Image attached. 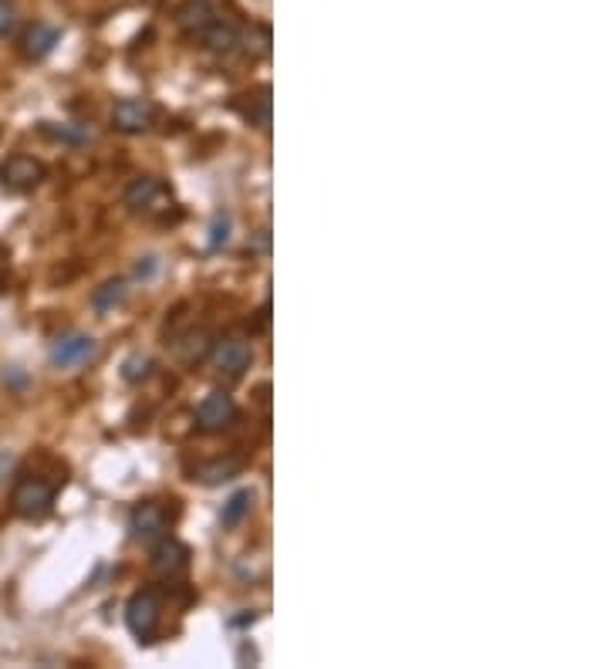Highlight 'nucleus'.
Returning a JSON list of instances; mask_svg holds the SVG:
<instances>
[{
	"mask_svg": "<svg viewBox=\"0 0 608 669\" xmlns=\"http://www.w3.org/2000/svg\"><path fill=\"white\" fill-rule=\"evenodd\" d=\"M55 497H58V487L51 484V480L21 477L11 494V507L17 517H24V521H41V517H48L55 511Z\"/></svg>",
	"mask_w": 608,
	"mask_h": 669,
	"instance_id": "1",
	"label": "nucleus"
},
{
	"mask_svg": "<svg viewBox=\"0 0 608 669\" xmlns=\"http://www.w3.org/2000/svg\"><path fill=\"white\" fill-rule=\"evenodd\" d=\"M159 622H163V595L159 588H142L125 605V626L139 642H152L159 632Z\"/></svg>",
	"mask_w": 608,
	"mask_h": 669,
	"instance_id": "2",
	"label": "nucleus"
},
{
	"mask_svg": "<svg viewBox=\"0 0 608 669\" xmlns=\"http://www.w3.org/2000/svg\"><path fill=\"white\" fill-rule=\"evenodd\" d=\"M44 176H48L44 163L24 153L7 156L4 163H0V186H4L7 193H31L34 186H41Z\"/></svg>",
	"mask_w": 608,
	"mask_h": 669,
	"instance_id": "3",
	"label": "nucleus"
},
{
	"mask_svg": "<svg viewBox=\"0 0 608 669\" xmlns=\"http://www.w3.org/2000/svg\"><path fill=\"white\" fill-rule=\"evenodd\" d=\"M129 534H132V541H139V544H156L159 538H166L169 534L166 507L156 501L136 504L129 514Z\"/></svg>",
	"mask_w": 608,
	"mask_h": 669,
	"instance_id": "4",
	"label": "nucleus"
},
{
	"mask_svg": "<svg viewBox=\"0 0 608 669\" xmlns=\"http://www.w3.org/2000/svg\"><path fill=\"white\" fill-rule=\"evenodd\" d=\"M237 419V403L230 392L213 389L200 406H196V430L203 433H223L227 426H234Z\"/></svg>",
	"mask_w": 608,
	"mask_h": 669,
	"instance_id": "5",
	"label": "nucleus"
},
{
	"mask_svg": "<svg viewBox=\"0 0 608 669\" xmlns=\"http://www.w3.org/2000/svg\"><path fill=\"white\" fill-rule=\"evenodd\" d=\"M210 362L220 376L237 379V376H244L250 369V362H254V349H250L247 338H220V342L210 349Z\"/></svg>",
	"mask_w": 608,
	"mask_h": 669,
	"instance_id": "6",
	"label": "nucleus"
},
{
	"mask_svg": "<svg viewBox=\"0 0 608 669\" xmlns=\"http://www.w3.org/2000/svg\"><path fill=\"white\" fill-rule=\"evenodd\" d=\"M152 122H156V105L149 98H119L112 109V126L119 132H129V136H139V132H149Z\"/></svg>",
	"mask_w": 608,
	"mask_h": 669,
	"instance_id": "7",
	"label": "nucleus"
},
{
	"mask_svg": "<svg viewBox=\"0 0 608 669\" xmlns=\"http://www.w3.org/2000/svg\"><path fill=\"white\" fill-rule=\"evenodd\" d=\"M98 355V342L92 335H65L51 345V365L55 369H78Z\"/></svg>",
	"mask_w": 608,
	"mask_h": 669,
	"instance_id": "8",
	"label": "nucleus"
},
{
	"mask_svg": "<svg viewBox=\"0 0 608 669\" xmlns=\"http://www.w3.org/2000/svg\"><path fill=\"white\" fill-rule=\"evenodd\" d=\"M152 572L163 575V578H176L186 572V565H190V548L180 541H173L166 534V538H159L156 544H152Z\"/></svg>",
	"mask_w": 608,
	"mask_h": 669,
	"instance_id": "9",
	"label": "nucleus"
},
{
	"mask_svg": "<svg viewBox=\"0 0 608 669\" xmlns=\"http://www.w3.org/2000/svg\"><path fill=\"white\" fill-rule=\"evenodd\" d=\"M58 38H61V31H58V28H51V24H44V21L31 24V28L24 31V38H21V55L28 58V61L48 58L51 51H55Z\"/></svg>",
	"mask_w": 608,
	"mask_h": 669,
	"instance_id": "10",
	"label": "nucleus"
},
{
	"mask_svg": "<svg viewBox=\"0 0 608 669\" xmlns=\"http://www.w3.org/2000/svg\"><path fill=\"white\" fill-rule=\"evenodd\" d=\"M163 183L156 180V176H139V180L129 183V190H125V207L132 213H146V210H156V203L163 200Z\"/></svg>",
	"mask_w": 608,
	"mask_h": 669,
	"instance_id": "11",
	"label": "nucleus"
},
{
	"mask_svg": "<svg viewBox=\"0 0 608 669\" xmlns=\"http://www.w3.org/2000/svg\"><path fill=\"white\" fill-rule=\"evenodd\" d=\"M196 34H200V41L207 44L210 51H217V55H230V51H237V44H240L237 28H230V24H223V21H210L207 28L196 31Z\"/></svg>",
	"mask_w": 608,
	"mask_h": 669,
	"instance_id": "12",
	"label": "nucleus"
},
{
	"mask_svg": "<svg viewBox=\"0 0 608 669\" xmlns=\"http://www.w3.org/2000/svg\"><path fill=\"white\" fill-rule=\"evenodd\" d=\"M240 98H247V105H237V109L244 112V119L250 126H257V129L271 126V88H261V92L240 95Z\"/></svg>",
	"mask_w": 608,
	"mask_h": 669,
	"instance_id": "13",
	"label": "nucleus"
},
{
	"mask_svg": "<svg viewBox=\"0 0 608 669\" xmlns=\"http://www.w3.org/2000/svg\"><path fill=\"white\" fill-rule=\"evenodd\" d=\"M240 474V460L237 457H227V460H210V463H200V467L193 470V480H200V484H223V480L237 477Z\"/></svg>",
	"mask_w": 608,
	"mask_h": 669,
	"instance_id": "14",
	"label": "nucleus"
},
{
	"mask_svg": "<svg viewBox=\"0 0 608 669\" xmlns=\"http://www.w3.org/2000/svg\"><path fill=\"white\" fill-rule=\"evenodd\" d=\"M250 504H254V490H237V494H230V501L223 504V514H220L223 528H237L250 514Z\"/></svg>",
	"mask_w": 608,
	"mask_h": 669,
	"instance_id": "15",
	"label": "nucleus"
},
{
	"mask_svg": "<svg viewBox=\"0 0 608 669\" xmlns=\"http://www.w3.org/2000/svg\"><path fill=\"white\" fill-rule=\"evenodd\" d=\"M149 376H152V359H149V355L136 352V355H129V359L122 362V379H125V382H132V386L146 382Z\"/></svg>",
	"mask_w": 608,
	"mask_h": 669,
	"instance_id": "16",
	"label": "nucleus"
},
{
	"mask_svg": "<svg viewBox=\"0 0 608 669\" xmlns=\"http://www.w3.org/2000/svg\"><path fill=\"white\" fill-rule=\"evenodd\" d=\"M122 301H125V281H109V284H102V288L95 291L92 305L98 311H112L115 305H122Z\"/></svg>",
	"mask_w": 608,
	"mask_h": 669,
	"instance_id": "17",
	"label": "nucleus"
},
{
	"mask_svg": "<svg viewBox=\"0 0 608 669\" xmlns=\"http://www.w3.org/2000/svg\"><path fill=\"white\" fill-rule=\"evenodd\" d=\"M210 21H213V11L207 4H203V0H196V4L183 7V11H180V24H183V28H190V31H203Z\"/></svg>",
	"mask_w": 608,
	"mask_h": 669,
	"instance_id": "18",
	"label": "nucleus"
},
{
	"mask_svg": "<svg viewBox=\"0 0 608 669\" xmlns=\"http://www.w3.org/2000/svg\"><path fill=\"white\" fill-rule=\"evenodd\" d=\"M17 28V7L11 0H0V38H7Z\"/></svg>",
	"mask_w": 608,
	"mask_h": 669,
	"instance_id": "19",
	"label": "nucleus"
},
{
	"mask_svg": "<svg viewBox=\"0 0 608 669\" xmlns=\"http://www.w3.org/2000/svg\"><path fill=\"white\" fill-rule=\"evenodd\" d=\"M227 227H230V220H227V217H217V227H213L210 247H220V244H227Z\"/></svg>",
	"mask_w": 608,
	"mask_h": 669,
	"instance_id": "20",
	"label": "nucleus"
}]
</instances>
